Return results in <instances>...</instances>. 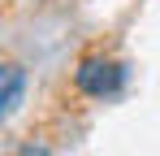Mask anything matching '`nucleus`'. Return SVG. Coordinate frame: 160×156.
I'll return each instance as SVG.
<instances>
[{
    "instance_id": "f257e3e1",
    "label": "nucleus",
    "mask_w": 160,
    "mask_h": 156,
    "mask_svg": "<svg viewBox=\"0 0 160 156\" xmlns=\"http://www.w3.org/2000/svg\"><path fill=\"white\" fill-rule=\"evenodd\" d=\"M126 78H130V70L112 56H82L74 70V87L91 100H112V96H121Z\"/></svg>"
},
{
    "instance_id": "f03ea898",
    "label": "nucleus",
    "mask_w": 160,
    "mask_h": 156,
    "mask_svg": "<svg viewBox=\"0 0 160 156\" xmlns=\"http://www.w3.org/2000/svg\"><path fill=\"white\" fill-rule=\"evenodd\" d=\"M22 91H26V70H22L18 61H4V65H0V117H4V122L18 117Z\"/></svg>"
},
{
    "instance_id": "7ed1b4c3",
    "label": "nucleus",
    "mask_w": 160,
    "mask_h": 156,
    "mask_svg": "<svg viewBox=\"0 0 160 156\" xmlns=\"http://www.w3.org/2000/svg\"><path fill=\"white\" fill-rule=\"evenodd\" d=\"M18 156H48V143H26Z\"/></svg>"
}]
</instances>
